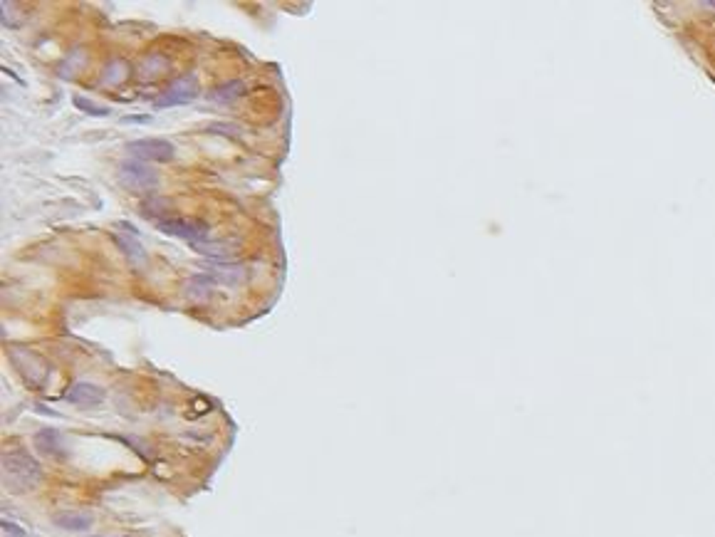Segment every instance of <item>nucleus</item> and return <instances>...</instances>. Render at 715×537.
I'll list each match as a JSON object with an SVG mask.
<instances>
[{"label":"nucleus","instance_id":"f257e3e1","mask_svg":"<svg viewBox=\"0 0 715 537\" xmlns=\"http://www.w3.org/2000/svg\"><path fill=\"white\" fill-rule=\"evenodd\" d=\"M43 483V466L38 458L22 448H10L3 453V485L13 495L33 493Z\"/></svg>","mask_w":715,"mask_h":537},{"label":"nucleus","instance_id":"9d476101","mask_svg":"<svg viewBox=\"0 0 715 537\" xmlns=\"http://www.w3.org/2000/svg\"><path fill=\"white\" fill-rule=\"evenodd\" d=\"M54 525L62 527V530L82 532L92 527V515H87V513H57L54 515Z\"/></svg>","mask_w":715,"mask_h":537},{"label":"nucleus","instance_id":"ddd939ff","mask_svg":"<svg viewBox=\"0 0 715 537\" xmlns=\"http://www.w3.org/2000/svg\"><path fill=\"white\" fill-rule=\"evenodd\" d=\"M0 527H3V537H25V530L10 520H3V525Z\"/></svg>","mask_w":715,"mask_h":537},{"label":"nucleus","instance_id":"f03ea898","mask_svg":"<svg viewBox=\"0 0 715 537\" xmlns=\"http://www.w3.org/2000/svg\"><path fill=\"white\" fill-rule=\"evenodd\" d=\"M126 152L136 159V161H156V163H166L176 156V147L168 139L161 136H144V139H134L126 144Z\"/></svg>","mask_w":715,"mask_h":537},{"label":"nucleus","instance_id":"4468645a","mask_svg":"<svg viewBox=\"0 0 715 537\" xmlns=\"http://www.w3.org/2000/svg\"><path fill=\"white\" fill-rule=\"evenodd\" d=\"M119 537H121V535H119Z\"/></svg>","mask_w":715,"mask_h":537},{"label":"nucleus","instance_id":"6e6552de","mask_svg":"<svg viewBox=\"0 0 715 537\" xmlns=\"http://www.w3.org/2000/svg\"><path fill=\"white\" fill-rule=\"evenodd\" d=\"M33 443H35V448H38L40 453H43V456H47V458H65L67 456L65 441H62L60 431H54V429L38 431V434H35V439H33Z\"/></svg>","mask_w":715,"mask_h":537},{"label":"nucleus","instance_id":"39448f33","mask_svg":"<svg viewBox=\"0 0 715 537\" xmlns=\"http://www.w3.org/2000/svg\"><path fill=\"white\" fill-rule=\"evenodd\" d=\"M159 230L166 235H176L189 243L198 245L201 240L208 238V226L201 221H191V218H161L159 221Z\"/></svg>","mask_w":715,"mask_h":537},{"label":"nucleus","instance_id":"0eeeda50","mask_svg":"<svg viewBox=\"0 0 715 537\" xmlns=\"http://www.w3.org/2000/svg\"><path fill=\"white\" fill-rule=\"evenodd\" d=\"M65 402L82 409H94L104 402V389H99L97 384H89V381H77V384H72L67 389Z\"/></svg>","mask_w":715,"mask_h":537},{"label":"nucleus","instance_id":"1a4fd4ad","mask_svg":"<svg viewBox=\"0 0 715 537\" xmlns=\"http://www.w3.org/2000/svg\"><path fill=\"white\" fill-rule=\"evenodd\" d=\"M114 240L119 243L121 253H124V256L129 258L131 263L144 260V248H141L139 235H136V230L131 228V226H124V235H121V233H114Z\"/></svg>","mask_w":715,"mask_h":537},{"label":"nucleus","instance_id":"9b49d317","mask_svg":"<svg viewBox=\"0 0 715 537\" xmlns=\"http://www.w3.org/2000/svg\"><path fill=\"white\" fill-rule=\"evenodd\" d=\"M243 92H245L243 82L233 80V82H228V84H223V87H218L216 92H211V99L218 104H228V102H233V99H238Z\"/></svg>","mask_w":715,"mask_h":537},{"label":"nucleus","instance_id":"20e7f679","mask_svg":"<svg viewBox=\"0 0 715 537\" xmlns=\"http://www.w3.org/2000/svg\"><path fill=\"white\" fill-rule=\"evenodd\" d=\"M10 362L30 386L40 389V386L47 384V364H45L38 354L30 352V349H20V347L10 349Z\"/></svg>","mask_w":715,"mask_h":537},{"label":"nucleus","instance_id":"f8f14e48","mask_svg":"<svg viewBox=\"0 0 715 537\" xmlns=\"http://www.w3.org/2000/svg\"><path fill=\"white\" fill-rule=\"evenodd\" d=\"M72 102H75V107L80 109V112H84V115H89V117H109L112 115V109H109L107 104H97L87 97H75Z\"/></svg>","mask_w":715,"mask_h":537},{"label":"nucleus","instance_id":"423d86ee","mask_svg":"<svg viewBox=\"0 0 715 537\" xmlns=\"http://www.w3.org/2000/svg\"><path fill=\"white\" fill-rule=\"evenodd\" d=\"M196 94H198V82H196V75L179 77L176 82L168 84V89L161 94V97L154 99V109H168V107H179V104H189Z\"/></svg>","mask_w":715,"mask_h":537},{"label":"nucleus","instance_id":"7ed1b4c3","mask_svg":"<svg viewBox=\"0 0 715 537\" xmlns=\"http://www.w3.org/2000/svg\"><path fill=\"white\" fill-rule=\"evenodd\" d=\"M119 181L124 189L134 191V193H144V191H152L159 186V174L154 171L149 163L144 161H124L119 166Z\"/></svg>","mask_w":715,"mask_h":537}]
</instances>
